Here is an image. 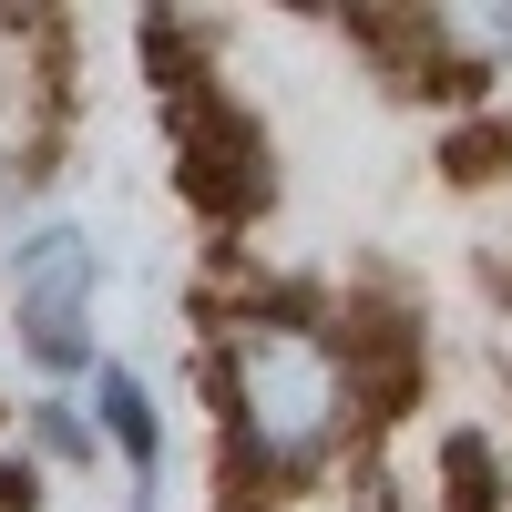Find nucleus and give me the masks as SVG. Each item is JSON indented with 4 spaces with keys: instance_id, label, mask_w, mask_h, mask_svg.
<instances>
[{
    "instance_id": "nucleus-1",
    "label": "nucleus",
    "mask_w": 512,
    "mask_h": 512,
    "mask_svg": "<svg viewBox=\"0 0 512 512\" xmlns=\"http://www.w3.org/2000/svg\"><path fill=\"white\" fill-rule=\"evenodd\" d=\"M216 338V410H226V451L256 461L277 492L338 472L359 451V410H349V359H338L328 318L308 308H226L205 318Z\"/></svg>"
},
{
    "instance_id": "nucleus-3",
    "label": "nucleus",
    "mask_w": 512,
    "mask_h": 512,
    "mask_svg": "<svg viewBox=\"0 0 512 512\" xmlns=\"http://www.w3.org/2000/svg\"><path fill=\"white\" fill-rule=\"evenodd\" d=\"M21 349L41 369H93V236L41 226L21 246Z\"/></svg>"
},
{
    "instance_id": "nucleus-6",
    "label": "nucleus",
    "mask_w": 512,
    "mask_h": 512,
    "mask_svg": "<svg viewBox=\"0 0 512 512\" xmlns=\"http://www.w3.org/2000/svg\"><path fill=\"white\" fill-rule=\"evenodd\" d=\"M93 420L123 441V461H134V472L154 482V451H164V431H154V390H144L134 369H103V379H93Z\"/></svg>"
},
{
    "instance_id": "nucleus-9",
    "label": "nucleus",
    "mask_w": 512,
    "mask_h": 512,
    "mask_svg": "<svg viewBox=\"0 0 512 512\" xmlns=\"http://www.w3.org/2000/svg\"><path fill=\"white\" fill-rule=\"evenodd\" d=\"M41 451L52 461H93V420L82 410H41Z\"/></svg>"
},
{
    "instance_id": "nucleus-2",
    "label": "nucleus",
    "mask_w": 512,
    "mask_h": 512,
    "mask_svg": "<svg viewBox=\"0 0 512 512\" xmlns=\"http://www.w3.org/2000/svg\"><path fill=\"white\" fill-rule=\"evenodd\" d=\"M175 144H185V195H195V216L246 226V216H267V205H277V144H267V123L236 113L226 93H185V103H175Z\"/></svg>"
},
{
    "instance_id": "nucleus-10",
    "label": "nucleus",
    "mask_w": 512,
    "mask_h": 512,
    "mask_svg": "<svg viewBox=\"0 0 512 512\" xmlns=\"http://www.w3.org/2000/svg\"><path fill=\"white\" fill-rule=\"evenodd\" d=\"M0 512H41V482H31V461L0 451Z\"/></svg>"
},
{
    "instance_id": "nucleus-5",
    "label": "nucleus",
    "mask_w": 512,
    "mask_h": 512,
    "mask_svg": "<svg viewBox=\"0 0 512 512\" xmlns=\"http://www.w3.org/2000/svg\"><path fill=\"white\" fill-rule=\"evenodd\" d=\"M441 512H512L502 451H492L482 431H451V441H441Z\"/></svg>"
},
{
    "instance_id": "nucleus-7",
    "label": "nucleus",
    "mask_w": 512,
    "mask_h": 512,
    "mask_svg": "<svg viewBox=\"0 0 512 512\" xmlns=\"http://www.w3.org/2000/svg\"><path fill=\"white\" fill-rule=\"evenodd\" d=\"M441 175H451V185H502V175H512V113L472 103V113L441 134Z\"/></svg>"
},
{
    "instance_id": "nucleus-8",
    "label": "nucleus",
    "mask_w": 512,
    "mask_h": 512,
    "mask_svg": "<svg viewBox=\"0 0 512 512\" xmlns=\"http://www.w3.org/2000/svg\"><path fill=\"white\" fill-rule=\"evenodd\" d=\"M205 52H216V31L205 21H185V11H144V62H154V82L164 93H205Z\"/></svg>"
},
{
    "instance_id": "nucleus-4",
    "label": "nucleus",
    "mask_w": 512,
    "mask_h": 512,
    "mask_svg": "<svg viewBox=\"0 0 512 512\" xmlns=\"http://www.w3.org/2000/svg\"><path fill=\"white\" fill-rule=\"evenodd\" d=\"M349 41L400 82V93H431V103H472L482 93V52L461 41L441 11H349Z\"/></svg>"
}]
</instances>
